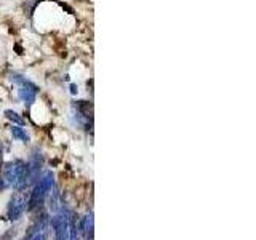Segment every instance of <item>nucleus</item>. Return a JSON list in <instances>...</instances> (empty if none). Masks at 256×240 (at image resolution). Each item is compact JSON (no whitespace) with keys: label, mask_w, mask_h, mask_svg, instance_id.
Returning a JSON list of instances; mask_svg holds the SVG:
<instances>
[{"label":"nucleus","mask_w":256,"mask_h":240,"mask_svg":"<svg viewBox=\"0 0 256 240\" xmlns=\"http://www.w3.org/2000/svg\"><path fill=\"white\" fill-rule=\"evenodd\" d=\"M4 180L16 190H22L28 188L29 181V168L24 160H13L4 168Z\"/></svg>","instance_id":"nucleus-1"},{"label":"nucleus","mask_w":256,"mask_h":240,"mask_svg":"<svg viewBox=\"0 0 256 240\" xmlns=\"http://www.w3.org/2000/svg\"><path fill=\"white\" fill-rule=\"evenodd\" d=\"M53 189H54V176L52 172H45L40 181L36 184V188L30 192V197L28 200V210L32 212L37 206L44 205L45 198L48 197V194H52Z\"/></svg>","instance_id":"nucleus-2"},{"label":"nucleus","mask_w":256,"mask_h":240,"mask_svg":"<svg viewBox=\"0 0 256 240\" xmlns=\"http://www.w3.org/2000/svg\"><path fill=\"white\" fill-rule=\"evenodd\" d=\"M13 82L18 85V96L20 100L24 101L26 104H32L36 101V96H37V86L36 84H32L30 80L24 78L21 76H13Z\"/></svg>","instance_id":"nucleus-3"},{"label":"nucleus","mask_w":256,"mask_h":240,"mask_svg":"<svg viewBox=\"0 0 256 240\" xmlns=\"http://www.w3.org/2000/svg\"><path fill=\"white\" fill-rule=\"evenodd\" d=\"M69 222H70V214L64 210L56 213L52 218V228L54 229L56 240H70Z\"/></svg>","instance_id":"nucleus-4"},{"label":"nucleus","mask_w":256,"mask_h":240,"mask_svg":"<svg viewBox=\"0 0 256 240\" xmlns=\"http://www.w3.org/2000/svg\"><path fill=\"white\" fill-rule=\"evenodd\" d=\"M26 198H24L21 194H13L10 202H8L6 206V214H8V220L10 221H18L21 216L26 212Z\"/></svg>","instance_id":"nucleus-5"},{"label":"nucleus","mask_w":256,"mask_h":240,"mask_svg":"<svg viewBox=\"0 0 256 240\" xmlns=\"http://www.w3.org/2000/svg\"><path fill=\"white\" fill-rule=\"evenodd\" d=\"M44 165V157L40 152H34V156L30 157V160L28 162V168H29V181H36L38 178V173L42 170Z\"/></svg>","instance_id":"nucleus-6"},{"label":"nucleus","mask_w":256,"mask_h":240,"mask_svg":"<svg viewBox=\"0 0 256 240\" xmlns=\"http://www.w3.org/2000/svg\"><path fill=\"white\" fill-rule=\"evenodd\" d=\"M12 134H13V138L14 140H18L21 142H29V134L26 133V130H24L22 126L20 125H16L12 128Z\"/></svg>","instance_id":"nucleus-7"},{"label":"nucleus","mask_w":256,"mask_h":240,"mask_svg":"<svg viewBox=\"0 0 256 240\" xmlns=\"http://www.w3.org/2000/svg\"><path fill=\"white\" fill-rule=\"evenodd\" d=\"M5 117H6L8 120H12V122L18 124V125H24V124H26V122H24V118L18 114V112H14V110H12V109L5 110Z\"/></svg>","instance_id":"nucleus-8"},{"label":"nucleus","mask_w":256,"mask_h":240,"mask_svg":"<svg viewBox=\"0 0 256 240\" xmlns=\"http://www.w3.org/2000/svg\"><path fill=\"white\" fill-rule=\"evenodd\" d=\"M4 189H5V180L0 176V190H4Z\"/></svg>","instance_id":"nucleus-9"},{"label":"nucleus","mask_w":256,"mask_h":240,"mask_svg":"<svg viewBox=\"0 0 256 240\" xmlns=\"http://www.w3.org/2000/svg\"><path fill=\"white\" fill-rule=\"evenodd\" d=\"M70 92L76 94V93H77V86H76V85H70Z\"/></svg>","instance_id":"nucleus-10"},{"label":"nucleus","mask_w":256,"mask_h":240,"mask_svg":"<svg viewBox=\"0 0 256 240\" xmlns=\"http://www.w3.org/2000/svg\"><path fill=\"white\" fill-rule=\"evenodd\" d=\"M0 157H2V146H0Z\"/></svg>","instance_id":"nucleus-11"},{"label":"nucleus","mask_w":256,"mask_h":240,"mask_svg":"<svg viewBox=\"0 0 256 240\" xmlns=\"http://www.w3.org/2000/svg\"><path fill=\"white\" fill-rule=\"evenodd\" d=\"M22 240H26V238H22Z\"/></svg>","instance_id":"nucleus-12"}]
</instances>
